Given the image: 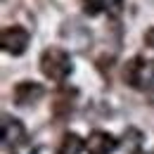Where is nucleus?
<instances>
[{
	"instance_id": "nucleus-1",
	"label": "nucleus",
	"mask_w": 154,
	"mask_h": 154,
	"mask_svg": "<svg viewBox=\"0 0 154 154\" xmlns=\"http://www.w3.org/2000/svg\"><path fill=\"white\" fill-rule=\"evenodd\" d=\"M40 71L43 76L50 78V81H66L74 71V64H71V55L62 48H45L43 55H40Z\"/></svg>"
},
{
	"instance_id": "nucleus-9",
	"label": "nucleus",
	"mask_w": 154,
	"mask_h": 154,
	"mask_svg": "<svg viewBox=\"0 0 154 154\" xmlns=\"http://www.w3.org/2000/svg\"><path fill=\"white\" fill-rule=\"evenodd\" d=\"M145 40H147V45H149V48H154V29H149V31L145 33Z\"/></svg>"
},
{
	"instance_id": "nucleus-7",
	"label": "nucleus",
	"mask_w": 154,
	"mask_h": 154,
	"mask_svg": "<svg viewBox=\"0 0 154 154\" xmlns=\"http://www.w3.org/2000/svg\"><path fill=\"white\" fill-rule=\"evenodd\" d=\"M81 149H85V142L76 133H69L62 137V145H59L57 154H81Z\"/></svg>"
},
{
	"instance_id": "nucleus-6",
	"label": "nucleus",
	"mask_w": 154,
	"mask_h": 154,
	"mask_svg": "<svg viewBox=\"0 0 154 154\" xmlns=\"http://www.w3.org/2000/svg\"><path fill=\"white\" fill-rule=\"evenodd\" d=\"M45 93V88L40 83H33V81H24L19 85H14V104L19 107H29L33 104L36 100H40Z\"/></svg>"
},
{
	"instance_id": "nucleus-5",
	"label": "nucleus",
	"mask_w": 154,
	"mask_h": 154,
	"mask_svg": "<svg viewBox=\"0 0 154 154\" xmlns=\"http://www.w3.org/2000/svg\"><path fill=\"white\" fill-rule=\"evenodd\" d=\"M119 147V140L114 135L104 133V131H93L85 140V152L88 154H112Z\"/></svg>"
},
{
	"instance_id": "nucleus-8",
	"label": "nucleus",
	"mask_w": 154,
	"mask_h": 154,
	"mask_svg": "<svg viewBox=\"0 0 154 154\" xmlns=\"http://www.w3.org/2000/svg\"><path fill=\"white\" fill-rule=\"evenodd\" d=\"M107 7V0H83V12L88 17H95Z\"/></svg>"
},
{
	"instance_id": "nucleus-2",
	"label": "nucleus",
	"mask_w": 154,
	"mask_h": 154,
	"mask_svg": "<svg viewBox=\"0 0 154 154\" xmlns=\"http://www.w3.org/2000/svg\"><path fill=\"white\" fill-rule=\"evenodd\" d=\"M123 78L133 85V88H152L154 85V59H145V57H135L126 64L123 69Z\"/></svg>"
},
{
	"instance_id": "nucleus-3",
	"label": "nucleus",
	"mask_w": 154,
	"mask_h": 154,
	"mask_svg": "<svg viewBox=\"0 0 154 154\" xmlns=\"http://www.w3.org/2000/svg\"><path fill=\"white\" fill-rule=\"evenodd\" d=\"M2 50L7 52V55H14V57H19L26 52V48H29V40H31V33L24 29V26H10V29H5L2 31Z\"/></svg>"
},
{
	"instance_id": "nucleus-4",
	"label": "nucleus",
	"mask_w": 154,
	"mask_h": 154,
	"mask_svg": "<svg viewBox=\"0 0 154 154\" xmlns=\"http://www.w3.org/2000/svg\"><path fill=\"white\" fill-rule=\"evenodd\" d=\"M2 142L10 147L12 145V154H19V147L26 145V131L17 119H10V116H2Z\"/></svg>"
}]
</instances>
